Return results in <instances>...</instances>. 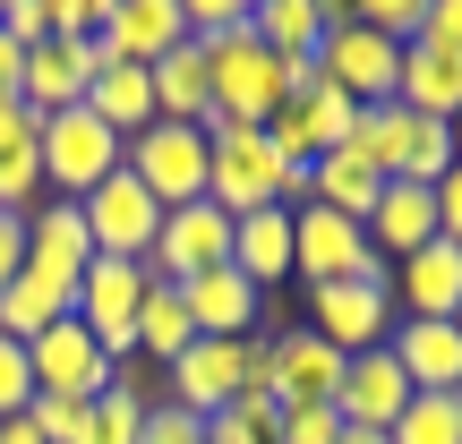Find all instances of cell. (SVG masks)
Listing matches in <instances>:
<instances>
[{
    "label": "cell",
    "instance_id": "obj_1",
    "mask_svg": "<svg viewBox=\"0 0 462 444\" xmlns=\"http://www.w3.org/2000/svg\"><path fill=\"white\" fill-rule=\"evenodd\" d=\"M120 154H129V137H112L95 112H51L43 120V137H34V163H43V197H69L78 205L86 188H103L120 171Z\"/></svg>",
    "mask_w": 462,
    "mask_h": 444
},
{
    "label": "cell",
    "instance_id": "obj_2",
    "mask_svg": "<svg viewBox=\"0 0 462 444\" xmlns=\"http://www.w3.org/2000/svg\"><path fill=\"white\" fill-rule=\"evenodd\" d=\"M206 146H215V171H206V197L223 205L231 222L282 205V154L265 146V129H240V120H206Z\"/></svg>",
    "mask_w": 462,
    "mask_h": 444
},
{
    "label": "cell",
    "instance_id": "obj_3",
    "mask_svg": "<svg viewBox=\"0 0 462 444\" xmlns=\"http://www.w3.org/2000/svg\"><path fill=\"white\" fill-rule=\"evenodd\" d=\"M206 68H215V112L206 120H240V129H265V120L282 112V60L257 43L248 26H231V34H215L206 43Z\"/></svg>",
    "mask_w": 462,
    "mask_h": 444
},
{
    "label": "cell",
    "instance_id": "obj_4",
    "mask_svg": "<svg viewBox=\"0 0 462 444\" xmlns=\"http://www.w3.org/2000/svg\"><path fill=\"white\" fill-rule=\"evenodd\" d=\"M129 180L146 188L154 205H198L206 197V171H215V146H206V129H189V120H154V129H137L129 137Z\"/></svg>",
    "mask_w": 462,
    "mask_h": 444
},
{
    "label": "cell",
    "instance_id": "obj_5",
    "mask_svg": "<svg viewBox=\"0 0 462 444\" xmlns=\"http://www.w3.org/2000/svg\"><path fill=\"white\" fill-rule=\"evenodd\" d=\"M309 333L334 342L343 359L385 350V333H394V265L385 274H360V282H317L309 291Z\"/></svg>",
    "mask_w": 462,
    "mask_h": 444
},
{
    "label": "cell",
    "instance_id": "obj_6",
    "mask_svg": "<svg viewBox=\"0 0 462 444\" xmlns=\"http://www.w3.org/2000/svg\"><path fill=\"white\" fill-rule=\"evenodd\" d=\"M146 291H154V274L146 265H129V257H95L78 274V325L95 333L112 359H137V308H146Z\"/></svg>",
    "mask_w": 462,
    "mask_h": 444
},
{
    "label": "cell",
    "instance_id": "obj_7",
    "mask_svg": "<svg viewBox=\"0 0 462 444\" xmlns=\"http://www.w3.org/2000/svg\"><path fill=\"white\" fill-rule=\"evenodd\" d=\"M291 214V282H360V274H385V257L368 248L360 222L326 214V205H282Z\"/></svg>",
    "mask_w": 462,
    "mask_h": 444
},
{
    "label": "cell",
    "instance_id": "obj_8",
    "mask_svg": "<svg viewBox=\"0 0 462 444\" xmlns=\"http://www.w3.org/2000/svg\"><path fill=\"white\" fill-rule=\"evenodd\" d=\"M26 367H34V394H51V402H103L120 359L78 325V316H60V325H43L26 342Z\"/></svg>",
    "mask_w": 462,
    "mask_h": 444
},
{
    "label": "cell",
    "instance_id": "obj_9",
    "mask_svg": "<svg viewBox=\"0 0 462 444\" xmlns=\"http://www.w3.org/2000/svg\"><path fill=\"white\" fill-rule=\"evenodd\" d=\"M317 68H326V86L343 103H394V77H402V51L385 43L377 26H360L351 9H334V26H326V51H317Z\"/></svg>",
    "mask_w": 462,
    "mask_h": 444
},
{
    "label": "cell",
    "instance_id": "obj_10",
    "mask_svg": "<svg viewBox=\"0 0 462 444\" xmlns=\"http://www.w3.org/2000/svg\"><path fill=\"white\" fill-rule=\"evenodd\" d=\"M215 265H231V214L215 197L171 205L163 231H154V248H146V274L154 282H198V274H215Z\"/></svg>",
    "mask_w": 462,
    "mask_h": 444
},
{
    "label": "cell",
    "instance_id": "obj_11",
    "mask_svg": "<svg viewBox=\"0 0 462 444\" xmlns=\"http://www.w3.org/2000/svg\"><path fill=\"white\" fill-rule=\"evenodd\" d=\"M78 214H86V240H95V257H129V265H146L154 231H163V205H154L146 188L129 180V163H120L103 188H86Z\"/></svg>",
    "mask_w": 462,
    "mask_h": 444
},
{
    "label": "cell",
    "instance_id": "obj_12",
    "mask_svg": "<svg viewBox=\"0 0 462 444\" xmlns=\"http://www.w3.org/2000/svg\"><path fill=\"white\" fill-rule=\"evenodd\" d=\"M240 394H248V333L240 342H206L198 333V342L163 367V402H180V411H198V419H223Z\"/></svg>",
    "mask_w": 462,
    "mask_h": 444
},
{
    "label": "cell",
    "instance_id": "obj_13",
    "mask_svg": "<svg viewBox=\"0 0 462 444\" xmlns=\"http://www.w3.org/2000/svg\"><path fill=\"white\" fill-rule=\"evenodd\" d=\"M95 43H103V60H137V68H154L163 51L189 43V17H180V0H103Z\"/></svg>",
    "mask_w": 462,
    "mask_h": 444
},
{
    "label": "cell",
    "instance_id": "obj_14",
    "mask_svg": "<svg viewBox=\"0 0 462 444\" xmlns=\"http://www.w3.org/2000/svg\"><path fill=\"white\" fill-rule=\"evenodd\" d=\"M351 112H360V103H343L326 77H317L309 95H282V112L265 120V146H274L282 163H317V154H334V146H343Z\"/></svg>",
    "mask_w": 462,
    "mask_h": 444
},
{
    "label": "cell",
    "instance_id": "obj_15",
    "mask_svg": "<svg viewBox=\"0 0 462 444\" xmlns=\"http://www.w3.org/2000/svg\"><path fill=\"white\" fill-rule=\"evenodd\" d=\"M171 291H180L189 325H198L206 342H240V333H257V316H265V291L240 274V265H215V274H198V282H171Z\"/></svg>",
    "mask_w": 462,
    "mask_h": 444
},
{
    "label": "cell",
    "instance_id": "obj_16",
    "mask_svg": "<svg viewBox=\"0 0 462 444\" xmlns=\"http://www.w3.org/2000/svg\"><path fill=\"white\" fill-rule=\"evenodd\" d=\"M385 350H394V367L411 376V394H462V333H454V316H394Z\"/></svg>",
    "mask_w": 462,
    "mask_h": 444
},
{
    "label": "cell",
    "instance_id": "obj_17",
    "mask_svg": "<svg viewBox=\"0 0 462 444\" xmlns=\"http://www.w3.org/2000/svg\"><path fill=\"white\" fill-rule=\"evenodd\" d=\"M95 68H103L95 43H34V51H26V86H17V103H26L34 120L78 112L86 86H95Z\"/></svg>",
    "mask_w": 462,
    "mask_h": 444
},
{
    "label": "cell",
    "instance_id": "obj_18",
    "mask_svg": "<svg viewBox=\"0 0 462 444\" xmlns=\"http://www.w3.org/2000/svg\"><path fill=\"white\" fill-rule=\"evenodd\" d=\"M334 411H343V428H394L402 411H411V376L394 367V350H360V359L343 367V394H334Z\"/></svg>",
    "mask_w": 462,
    "mask_h": 444
},
{
    "label": "cell",
    "instance_id": "obj_19",
    "mask_svg": "<svg viewBox=\"0 0 462 444\" xmlns=\"http://www.w3.org/2000/svg\"><path fill=\"white\" fill-rule=\"evenodd\" d=\"M343 350L334 342H317L309 325H291V333H274V402L282 411H300V402H334L343 394Z\"/></svg>",
    "mask_w": 462,
    "mask_h": 444
},
{
    "label": "cell",
    "instance_id": "obj_20",
    "mask_svg": "<svg viewBox=\"0 0 462 444\" xmlns=\"http://www.w3.org/2000/svg\"><path fill=\"white\" fill-rule=\"evenodd\" d=\"M368 248H377L385 265H402V257H420V248L437 240V188H411V180H385L377 188V205H368Z\"/></svg>",
    "mask_w": 462,
    "mask_h": 444
},
{
    "label": "cell",
    "instance_id": "obj_21",
    "mask_svg": "<svg viewBox=\"0 0 462 444\" xmlns=\"http://www.w3.org/2000/svg\"><path fill=\"white\" fill-rule=\"evenodd\" d=\"M394 308L402 316H454L462 308V248L454 240H429L420 257L394 265Z\"/></svg>",
    "mask_w": 462,
    "mask_h": 444
},
{
    "label": "cell",
    "instance_id": "obj_22",
    "mask_svg": "<svg viewBox=\"0 0 462 444\" xmlns=\"http://www.w3.org/2000/svg\"><path fill=\"white\" fill-rule=\"evenodd\" d=\"M326 26H334V0H248V34L274 60H317Z\"/></svg>",
    "mask_w": 462,
    "mask_h": 444
},
{
    "label": "cell",
    "instance_id": "obj_23",
    "mask_svg": "<svg viewBox=\"0 0 462 444\" xmlns=\"http://www.w3.org/2000/svg\"><path fill=\"white\" fill-rule=\"evenodd\" d=\"M26 265H43V274H60V282H78L86 265H95V240H86V214L69 197H43L26 214Z\"/></svg>",
    "mask_w": 462,
    "mask_h": 444
},
{
    "label": "cell",
    "instance_id": "obj_24",
    "mask_svg": "<svg viewBox=\"0 0 462 444\" xmlns=\"http://www.w3.org/2000/svg\"><path fill=\"white\" fill-rule=\"evenodd\" d=\"M95 51H103V43H95ZM86 112H95L112 137L154 129V68H137V60H103L95 86H86Z\"/></svg>",
    "mask_w": 462,
    "mask_h": 444
},
{
    "label": "cell",
    "instance_id": "obj_25",
    "mask_svg": "<svg viewBox=\"0 0 462 444\" xmlns=\"http://www.w3.org/2000/svg\"><path fill=\"white\" fill-rule=\"evenodd\" d=\"M206 112H215V68H206V43H180L154 60V120H189V129H206Z\"/></svg>",
    "mask_w": 462,
    "mask_h": 444
},
{
    "label": "cell",
    "instance_id": "obj_26",
    "mask_svg": "<svg viewBox=\"0 0 462 444\" xmlns=\"http://www.w3.org/2000/svg\"><path fill=\"white\" fill-rule=\"evenodd\" d=\"M69 308H78V282H60V274H43V265H26V274L0 291V333H9V342H34V333L60 325Z\"/></svg>",
    "mask_w": 462,
    "mask_h": 444
},
{
    "label": "cell",
    "instance_id": "obj_27",
    "mask_svg": "<svg viewBox=\"0 0 462 444\" xmlns=\"http://www.w3.org/2000/svg\"><path fill=\"white\" fill-rule=\"evenodd\" d=\"M394 103H402V112H420V120H454L462 112V60L411 43V51H402V77H394Z\"/></svg>",
    "mask_w": 462,
    "mask_h": 444
},
{
    "label": "cell",
    "instance_id": "obj_28",
    "mask_svg": "<svg viewBox=\"0 0 462 444\" xmlns=\"http://www.w3.org/2000/svg\"><path fill=\"white\" fill-rule=\"evenodd\" d=\"M231 265H240L248 282H291V214L282 205H265V214H240L231 222Z\"/></svg>",
    "mask_w": 462,
    "mask_h": 444
},
{
    "label": "cell",
    "instance_id": "obj_29",
    "mask_svg": "<svg viewBox=\"0 0 462 444\" xmlns=\"http://www.w3.org/2000/svg\"><path fill=\"white\" fill-rule=\"evenodd\" d=\"M377 188L385 180L368 163H351V154H317V171H309V205H326V214H343V222H368Z\"/></svg>",
    "mask_w": 462,
    "mask_h": 444
},
{
    "label": "cell",
    "instance_id": "obj_30",
    "mask_svg": "<svg viewBox=\"0 0 462 444\" xmlns=\"http://www.w3.org/2000/svg\"><path fill=\"white\" fill-rule=\"evenodd\" d=\"M189 342H198V325H189L180 291H171V282H154L146 308H137V359H146V367H171Z\"/></svg>",
    "mask_w": 462,
    "mask_h": 444
},
{
    "label": "cell",
    "instance_id": "obj_31",
    "mask_svg": "<svg viewBox=\"0 0 462 444\" xmlns=\"http://www.w3.org/2000/svg\"><path fill=\"white\" fill-rule=\"evenodd\" d=\"M385 444H462V394H411V411L385 428Z\"/></svg>",
    "mask_w": 462,
    "mask_h": 444
},
{
    "label": "cell",
    "instance_id": "obj_32",
    "mask_svg": "<svg viewBox=\"0 0 462 444\" xmlns=\"http://www.w3.org/2000/svg\"><path fill=\"white\" fill-rule=\"evenodd\" d=\"M137 428H146V402H137V394H120V385H112V394H103L95 411H86L78 444H137Z\"/></svg>",
    "mask_w": 462,
    "mask_h": 444
},
{
    "label": "cell",
    "instance_id": "obj_33",
    "mask_svg": "<svg viewBox=\"0 0 462 444\" xmlns=\"http://www.w3.org/2000/svg\"><path fill=\"white\" fill-rule=\"evenodd\" d=\"M274 444H343V411L334 402H300V411H282Z\"/></svg>",
    "mask_w": 462,
    "mask_h": 444
},
{
    "label": "cell",
    "instance_id": "obj_34",
    "mask_svg": "<svg viewBox=\"0 0 462 444\" xmlns=\"http://www.w3.org/2000/svg\"><path fill=\"white\" fill-rule=\"evenodd\" d=\"M137 444H206V419L180 411V402H154L146 428H137Z\"/></svg>",
    "mask_w": 462,
    "mask_h": 444
},
{
    "label": "cell",
    "instance_id": "obj_35",
    "mask_svg": "<svg viewBox=\"0 0 462 444\" xmlns=\"http://www.w3.org/2000/svg\"><path fill=\"white\" fill-rule=\"evenodd\" d=\"M34 402V367H26V342H9L0 333V419H17Z\"/></svg>",
    "mask_w": 462,
    "mask_h": 444
},
{
    "label": "cell",
    "instance_id": "obj_36",
    "mask_svg": "<svg viewBox=\"0 0 462 444\" xmlns=\"http://www.w3.org/2000/svg\"><path fill=\"white\" fill-rule=\"evenodd\" d=\"M420 43L462 60V0H429V9H420Z\"/></svg>",
    "mask_w": 462,
    "mask_h": 444
},
{
    "label": "cell",
    "instance_id": "obj_37",
    "mask_svg": "<svg viewBox=\"0 0 462 444\" xmlns=\"http://www.w3.org/2000/svg\"><path fill=\"white\" fill-rule=\"evenodd\" d=\"M0 34H9L17 51L51 43V17H43V0H0Z\"/></svg>",
    "mask_w": 462,
    "mask_h": 444
},
{
    "label": "cell",
    "instance_id": "obj_38",
    "mask_svg": "<svg viewBox=\"0 0 462 444\" xmlns=\"http://www.w3.org/2000/svg\"><path fill=\"white\" fill-rule=\"evenodd\" d=\"M437 240H454V248H462V163L437 180Z\"/></svg>",
    "mask_w": 462,
    "mask_h": 444
},
{
    "label": "cell",
    "instance_id": "obj_39",
    "mask_svg": "<svg viewBox=\"0 0 462 444\" xmlns=\"http://www.w3.org/2000/svg\"><path fill=\"white\" fill-rule=\"evenodd\" d=\"M17 274H26V222H17V214H0V291H9Z\"/></svg>",
    "mask_w": 462,
    "mask_h": 444
},
{
    "label": "cell",
    "instance_id": "obj_40",
    "mask_svg": "<svg viewBox=\"0 0 462 444\" xmlns=\"http://www.w3.org/2000/svg\"><path fill=\"white\" fill-rule=\"evenodd\" d=\"M343 444H385V436L377 428H343Z\"/></svg>",
    "mask_w": 462,
    "mask_h": 444
},
{
    "label": "cell",
    "instance_id": "obj_41",
    "mask_svg": "<svg viewBox=\"0 0 462 444\" xmlns=\"http://www.w3.org/2000/svg\"><path fill=\"white\" fill-rule=\"evenodd\" d=\"M446 137H454V163H462V112H454V120H446Z\"/></svg>",
    "mask_w": 462,
    "mask_h": 444
}]
</instances>
